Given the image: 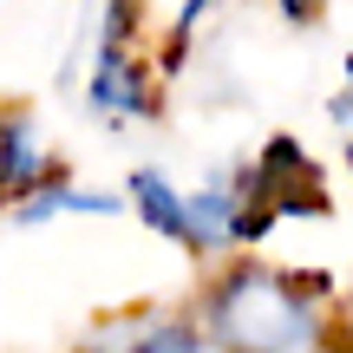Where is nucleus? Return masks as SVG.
I'll use <instances>...</instances> for the list:
<instances>
[{"instance_id":"nucleus-3","label":"nucleus","mask_w":353,"mask_h":353,"mask_svg":"<svg viewBox=\"0 0 353 353\" xmlns=\"http://www.w3.org/2000/svg\"><path fill=\"white\" fill-rule=\"evenodd\" d=\"M79 353H223L203 334L196 314H176V307H131L112 314L79 341Z\"/></svg>"},{"instance_id":"nucleus-4","label":"nucleus","mask_w":353,"mask_h":353,"mask_svg":"<svg viewBox=\"0 0 353 353\" xmlns=\"http://www.w3.org/2000/svg\"><path fill=\"white\" fill-rule=\"evenodd\" d=\"M39 183H52V144L26 105L0 112V203H26Z\"/></svg>"},{"instance_id":"nucleus-2","label":"nucleus","mask_w":353,"mask_h":353,"mask_svg":"<svg viewBox=\"0 0 353 353\" xmlns=\"http://www.w3.org/2000/svg\"><path fill=\"white\" fill-rule=\"evenodd\" d=\"M99 26L85 39V112L112 131L157 118V79L151 52L138 46V0H99Z\"/></svg>"},{"instance_id":"nucleus-5","label":"nucleus","mask_w":353,"mask_h":353,"mask_svg":"<svg viewBox=\"0 0 353 353\" xmlns=\"http://www.w3.org/2000/svg\"><path fill=\"white\" fill-rule=\"evenodd\" d=\"M118 210H125V196H112V190H85V183L52 176V183H39L26 203H13V223L39 229V223H65V216H118Z\"/></svg>"},{"instance_id":"nucleus-1","label":"nucleus","mask_w":353,"mask_h":353,"mask_svg":"<svg viewBox=\"0 0 353 353\" xmlns=\"http://www.w3.org/2000/svg\"><path fill=\"white\" fill-rule=\"evenodd\" d=\"M196 321L223 353H341L327 294L268 262H229L196 301Z\"/></svg>"},{"instance_id":"nucleus-6","label":"nucleus","mask_w":353,"mask_h":353,"mask_svg":"<svg viewBox=\"0 0 353 353\" xmlns=\"http://www.w3.org/2000/svg\"><path fill=\"white\" fill-rule=\"evenodd\" d=\"M321 7H327V0H281V13H288V20H294V26H301V20H314V13H321Z\"/></svg>"},{"instance_id":"nucleus-7","label":"nucleus","mask_w":353,"mask_h":353,"mask_svg":"<svg viewBox=\"0 0 353 353\" xmlns=\"http://www.w3.org/2000/svg\"><path fill=\"white\" fill-rule=\"evenodd\" d=\"M334 118H353V52H347V92L334 99Z\"/></svg>"}]
</instances>
